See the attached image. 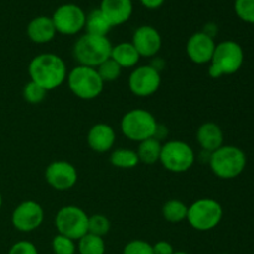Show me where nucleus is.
<instances>
[{"instance_id":"obj_14","label":"nucleus","mask_w":254,"mask_h":254,"mask_svg":"<svg viewBox=\"0 0 254 254\" xmlns=\"http://www.w3.org/2000/svg\"><path fill=\"white\" fill-rule=\"evenodd\" d=\"M216 49L213 36L205 31L195 32L186 42V54L191 62L196 64H210Z\"/></svg>"},{"instance_id":"obj_35","label":"nucleus","mask_w":254,"mask_h":254,"mask_svg":"<svg viewBox=\"0 0 254 254\" xmlns=\"http://www.w3.org/2000/svg\"><path fill=\"white\" fill-rule=\"evenodd\" d=\"M1 207H2V196L1 193H0V210H1Z\"/></svg>"},{"instance_id":"obj_8","label":"nucleus","mask_w":254,"mask_h":254,"mask_svg":"<svg viewBox=\"0 0 254 254\" xmlns=\"http://www.w3.org/2000/svg\"><path fill=\"white\" fill-rule=\"evenodd\" d=\"M196 155L190 144L183 140H169L161 146L159 163L165 170L174 174H183L195 164Z\"/></svg>"},{"instance_id":"obj_22","label":"nucleus","mask_w":254,"mask_h":254,"mask_svg":"<svg viewBox=\"0 0 254 254\" xmlns=\"http://www.w3.org/2000/svg\"><path fill=\"white\" fill-rule=\"evenodd\" d=\"M112 27L113 26L109 24V21L99 9L92 10L87 15L86 25H84L86 34L96 35V36H107L108 32L112 30Z\"/></svg>"},{"instance_id":"obj_17","label":"nucleus","mask_w":254,"mask_h":254,"mask_svg":"<svg viewBox=\"0 0 254 254\" xmlns=\"http://www.w3.org/2000/svg\"><path fill=\"white\" fill-rule=\"evenodd\" d=\"M99 10L112 26H119L130 19L133 14L131 0H102Z\"/></svg>"},{"instance_id":"obj_15","label":"nucleus","mask_w":254,"mask_h":254,"mask_svg":"<svg viewBox=\"0 0 254 254\" xmlns=\"http://www.w3.org/2000/svg\"><path fill=\"white\" fill-rule=\"evenodd\" d=\"M131 44L140 57H154L161 50L163 40L160 32L155 27L150 25H143L134 31Z\"/></svg>"},{"instance_id":"obj_32","label":"nucleus","mask_w":254,"mask_h":254,"mask_svg":"<svg viewBox=\"0 0 254 254\" xmlns=\"http://www.w3.org/2000/svg\"><path fill=\"white\" fill-rule=\"evenodd\" d=\"M7 254H39L36 246L30 241H19L14 243Z\"/></svg>"},{"instance_id":"obj_16","label":"nucleus","mask_w":254,"mask_h":254,"mask_svg":"<svg viewBox=\"0 0 254 254\" xmlns=\"http://www.w3.org/2000/svg\"><path fill=\"white\" fill-rule=\"evenodd\" d=\"M117 135L113 127L106 123H97L87 133V144L93 151L99 154L107 153L113 149Z\"/></svg>"},{"instance_id":"obj_36","label":"nucleus","mask_w":254,"mask_h":254,"mask_svg":"<svg viewBox=\"0 0 254 254\" xmlns=\"http://www.w3.org/2000/svg\"><path fill=\"white\" fill-rule=\"evenodd\" d=\"M174 254H189V253H186V252H183V251H179V252H175Z\"/></svg>"},{"instance_id":"obj_27","label":"nucleus","mask_w":254,"mask_h":254,"mask_svg":"<svg viewBox=\"0 0 254 254\" xmlns=\"http://www.w3.org/2000/svg\"><path fill=\"white\" fill-rule=\"evenodd\" d=\"M111 231V221L101 213H96L88 217V233L104 237Z\"/></svg>"},{"instance_id":"obj_25","label":"nucleus","mask_w":254,"mask_h":254,"mask_svg":"<svg viewBox=\"0 0 254 254\" xmlns=\"http://www.w3.org/2000/svg\"><path fill=\"white\" fill-rule=\"evenodd\" d=\"M77 251L79 254H104L106 253V242L103 237L86 233L78 240Z\"/></svg>"},{"instance_id":"obj_29","label":"nucleus","mask_w":254,"mask_h":254,"mask_svg":"<svg viewBox=\"0 0 254 254\" xmlns=\"http://www.w3.org/2000/svg\"><path fill=\"white\" fill-rule=\"evenodd\" d=\"M76 241L57 233L52 240V251L55 254H76Z\"/></svg>"},{"instance_id":"obj_19","label":"nucleus","mask_w":254,"mask_h":254,"mask_svg":"<svg viewBox=\"0 0 254 254\" xmlns=\"http://www.w3.org/2000/svg\"><path fill=\"white\" fill-rule=\"evenodd\" d=\"M196 139L201 149L211 154L223 145V131L218 124L207 122L198 127Z\"/></svg>"},{"instance_id":"obj_26","label":"nucleus","mask_w":254,"mask_h":254,"mask_svg":"<svg viewBox=\"0 0 254 254\" xmlns=\"http://www.w3.org/2000/svg\"><path fill=\"white\" fill-rule=\"evenodd\" d=\"M96 69L98 72L99 77L102 78V81L104 82V84L117 81L122 74V67L116 61H113L111 57L104 62H102Z\"/></svg>"},{"instance_id":"obj_5","label":"nucleus","mask_w":254,"mask_h":254,"mask_svg":"<svg viewBox=\"0 0 254 254\" xmlns=\"http://www.w3.org/2000/svg\"><path fill=\"white\" fill-rule=\"evenodd\" d=\"M121 130L127 139L135 143L156 136L159 124L153 113L143 108L127 112L121 121Z\"/></svg>"},{"instance_id":"obj_30","label":"nucleus","mask_w":254,"mask_h":254,"mask_svg":"<svg viewBox=\"0 0 254 254\" xmlns=\"http://www.w3.org/2000/svg\"><path fill=\"white\" fill-rule=\"evenodd\" d=\"M235 11L242 21L254 24V0H236Z\"/></svg>"},{"instance_id":"obj_28","label":"nucleus","mask_w":254,"mask_h":254,"mask_svg":"<svg viewBox=\"0 0 254 254\" xmlns=\"http://www.w3.org/2000/svg\"><path fill=\"white\" fill-rule=\"evenodd\" d=\"M47 91L42 88L41 86H39L35 82L30 81L25 84L24 89H22V96H24V99L27 102V103L31 104H39L46 98Z\"/></svg>"},{"instance_id":"obj_2","label":"nucleus","mask_w":254,"mask_h":254,"mask_svg":"<svg viewBox=\"0 0 254 254\" xmlns=\"http://www.w3.org/2000/svg\"><path fill=\"white\" fill-rule=\"evenodd\" d=\"M245 61V52L238 42L226 40L216 45L215 52L211 59L208 74L212 78H220L240 71Z\"/></svg>"},{"instance_id":"obj_23","label":"nucleus","mask_w":254,"mask_h":254,"mask_svg":"<svg viewBox=\"0 0 254 254\" xmlns=\"http://www.w3.org/2000/svg\"><path fill=\"white\" fill-rule=\"evenodd\" d=\"M109 161L114 168L118 169H134L140 163L136 151L127 148H119L112 151Z\"/></svg>"},{"instance_id":"obj_13","label":"nucleus","mask_w":254,"mask_h":254,"mask_svg":"<svg viewBox=\"0 0 254 254\" xmlns=\"http://www.w3.org/2000/svg\"><path fill=\"white\" fill-rule=\"evenodd\" d=\"M46 183L57 191H67L73 188L78 180V173L74 165L64 160H56L49 164L45 170Z\"/></svg>"},{"instance_id":"obj_9","label":"nucleus","mask_w":254,"mask_h":254,"mask_svg":"<svg viewBox=\"0 0 254 254\" xmlns=\"http://www.w3.org/2000/svg\"><path fill=\"white\" fill-rule=\"evenodd\" d=\"M88 217L84 210L78 206H64L57 211L55 226L60 235L78 241L88 233Z\"/></svg>"},{"instance_id":"obj_3","label":"nucleus","mask_w":254,"mask_h":254,"mask_svg":"<svg viewBox=\"0 0 254 254\" xmlns=\"http://www.w3.org/2000/svg\"><path fill=\"white\" fill-rule=\"evenodd\" d=\"M112 42L107 36L84 34L74 42L73 57L78 64L97 68L111 57Z\"/></svg>"},{"instance_id":"obj_7","label":"nucleus","mask_w":254,"mask_h":254,"mask_svg":"<svg viewBox=\"0 0 254 254\" xmlns=\"http://www.w3.org/2000/svg\"><path fill=\"white\" fill-rule=\"evenodd\" d=\"M223 217V208L213 198H198L188 207L189 225L196 231L207 232L220 225Z\"/></svg>"},{"instance_id":"obj_6","label":"nucleus","mask_w":254,"mask_h":254,"mask_svg":"<svg viewBox=\"0 0 254 254\" xmlns=\"http://www.w3.org/2000/svg\"><path fill=\"white\" fill-rule=\"evenodd\" d=\"M66 81L69 91L83 101H92L99 97L104 87L97 69L82 64H77L68 72Z\"/></svg>"},{"instance_id":"obj_33","label":"nucleus","mask_w":254,"mask_h":254,"mask_svg":"<svg viewBox=\"0 0 254 254\" xmlns=\"http://www.w3.org/2000/svg\"><path fill=\"white\" fill-rule=\"evenodd\" d=\"M153 252L154 254H174L173 245L168 241H159L155 245H153Z\"/></svg>"},{"instance_id":"obj_12","label":"nucleus","mask_w":254,"mask_h":254,"mask_svg":"<svg viewBox=\"0 0 254 254\" xmlns=\"http://www.w3.org/2000/svg\"><path fill=\"white\" fill-rule=\"evenodd\" d=\"M44 217L45 212L42 206L36 201L27 200L14 208L11 213V223L15 230L29 233L42 225Z\"/></svg>"},{"instance_id":"obj_31","label":"nucleus","mask_w":254,"mask_h":254,"mask_svg":"<svg viewBox=\"0 0 254 254\" xmlns=\"http://www.w3.org/2000/svg\"><path fill=\"white\" fill-rule=\"evenodd\" d=\"M123 254H154L153 245L143 240H134L127 243Z\"/></svg>"},{"instance_id":"obj_18","label":"nucleus","mask_w":254,"mask_h":254,"mask_svg":"<svg viewBox=\"0 0 254 254\" xmlns=\"http://www.w3.org/2000/svg\"><path fill=\"white\" fill-rule=\"evenodd\" d=\"M27 37L35 44H47L52 41L56 36L57 31L55 29L54 21L49 16H36L27 24Z\"/></svg>"},{"instance_id":"obj_24","label":"nucleus","mask_w":254,"mask_h":254,"mask_svg":"<svg viewBox=\"0 0 254 254\" xmlns=\"http://www.w3.org/2000/svg\"><path fill=\"white\" fill-rule=\"evenodd\" d=\"M188 207L180 200H169L161 208L164 220L170 223H180L188 217Z\"/></svg>"},{"instance_id":"obj_1","label":"nucleus","mask_w":254,"mask_h":254,"mask_svg":"<svg viewBox=\"0 0 254 254\" xmlns=\"http://www.w3.org/2000/svg\"><path fill=\"white\" fill-rule=\"evenodd\" d=\"M30 81L49 91L59 88L67 78V67L64 59L56 54H40L29 64Z\"/></svg>"},{"instance_id":"obj_20","label":"nucleus","mask_w":254,"mask_h":254,"mask_svg":"<svg viewBox=\"0 0 254 254\" xmlns=\"http://www.w3.org/2000/svg\"><path fill=\"white\" fill-rule=\"evenodd\" d=\"M111 59L123 68H134L139 64L140 55L131 42H121L112 47Z\"/></svg>"},{"instance_id":"obj_34","label":"nucleus","mask_w":254,"mask_h":254,"mask_svg":"<svg viewBox=\"0 0 254 254\" xmlns=\"http://www.w3.org/2000/svg\"><path fill=\"white\" fill-rule=\"evenodd\" d=\"M140 2L144 7H146V9L155 10L159 9L160 6H163L165 0H140Z\"/></svg>"},{"instance_id":"obj_21","label":"nucleus","mask_w":254,"mask_h":254,"mask_svg":"<svg viewBox=\"0 0 254 254\" xmlns=\"http://www.w3.org/2000/svg\"><path fill=\"white\" fill-rule=\"evenodd\" d=\"M138 144V149L135 151L138 154L140 163L146 164V165H153V164L159 163L163 144L160 143L159 139H156V136L146 139V140L140 141Z\"/></svg>"},{"instance_id":"obj_11","label":"nucleus","mask_w":254,"mask_h":254,"mask_svg":"<svg viewBox=\"0 0 254 254\" xmlns=\"http://www.w3.org/2000/svg\"><path fill=\"white\" fill-rule=\"evenodd\" d=\"M86 17V12L78 5L64 4L55 10L51 19L59 34L72 36L84 29Z\"/></svg>"},{"instance_id":"obj_4","label":"nucleus","mask_w":254,"mask_h":254,"mask_svg":"<svg viewBox=\"0 0 254 254\" xmlns=\"http://www.w3.org/2000/svg\"><path fill=\"white\" fill-rule=\"evenodd\" d=\"M208 164L217 178L231 180L243 173L247 164V158L243 150L235 145H222L210 154Z\"/></svg>"},{"instance_id":"obj_37","label":"nucleus","mask_w":254,"mask_h":254,"mask_svg":"<svg viewBox=\"0 0 254 254\" xmlns=\"http://www.w3.org/2000/svg\"><path fill=\"white\" fill-rule=\"evenodd\" d=\"M220 254H226V253H220Z\"/></svg>"},{"instance_id":"obj_10","label":"nucleus","mask_w":254,"mask_h":254,"mask_svg":"<svg viewBox=\"0 0 254 254\" xmlns=\"http://www.w3.org/2000/svg\"><path fill=\"white\" fill-rule=\"evenodd\" d=\"M161 84V74L158 67L151 64L138 66L131 71L128 78V87L131 93L136 97L153 96L158 92Z\"/></svg>"}]
</instances>
